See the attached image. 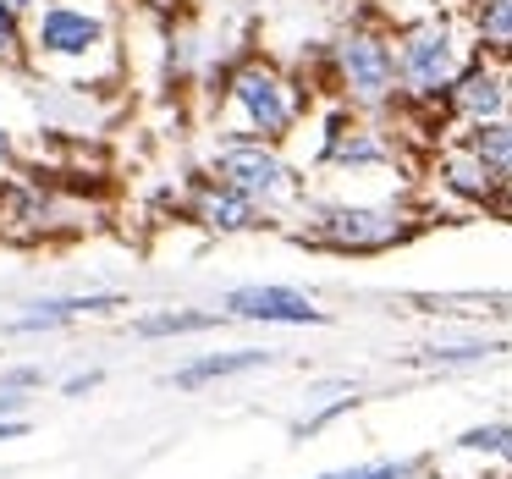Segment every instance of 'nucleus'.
<instances>
[{
	"label": "nucleus",
	"instance_id": "21",
	"mask_svg": "<svg viewBox=\"0 0 512 479\" xmlns=\"http://www.w3.org/2000/svg\"><path fill=\"white\" fill-rule=\"evenodd\" d=\"M100 386V369H89V375H72L67 380V397H83V391H94Z\"/></svg>",
	"mask_w": 512,
	"mask_h": 479
},
{
	"label": "nucleus",
	"instance_id": "18",
	"mask_svg": "<svg viewBox=\"0 0 512 479\" xmlns=\"http://www.w3.org/2000/svg\"><path fill=\"white\" fill-rule=\"evenodd\" d=\"M457 446H468V452H496L501 463H512V424H485V430H468Z\"/></svg>",
	"mask_w": 512,
	"mask_h": 479
},
{
	"label": "nucleus",
	"instance_id": "25",
	"mask_svg": "<svg viewBox=\"0 0 512 479\" xmlns=\"http://www.w3.org/2000/svg\"><path fill=\"white\" fill-rule=\"evenodd\" d=\"M6 6H12V12H23V17H34L39 6H45V0H6Z\"/></svg>",
	"mask_w": 512,
	"mask_h": 479
},
{
	"label": "nucleus",
	"instance_id": "3",
	"mask_svg": "<svg viewBox=\"0 0 512 479\" xmlns=\"http://www.w3.org/2000/svg\"><path fill=\"white\" fill-rule=\"evenodd\" d=\"M397 34V89L408 111H435L446 116V94L468 72V61L479 56L468 12H430L408 17L391 28Z\"/></svg>",
	"mask_w": 512,
	"mask_h": 479
},
{
	"label": "nucleus",
	"instance_id": "20",
	"mask_svg": "<svg viewBox=\"0 0 512 479\" xmlns=\"http://www.w3.org/2000/svg\"><path fill=\"white\" fill-rule=\"evenodd\" d=\"M0 386L28 391V386H39V369H6V375H0Z\"/></svg>",
	"mask_w": 512,
	"mask_h": 479
},
{
	"label": "nucleus",
	"instance_id": "19",
	"mask_svg": "<svg viewBox=\"0 0 512 479\" xmlns=\"http://www.w3.org/2000/svg\"><path fill=\"white\" fill-rule=\"evenodd\" d=\"M364 479H419V463H369Z\"/></svg>",
	"mask_w": 512,
	"mask_h": 479
},
{
	"label": "nucleus",
	"instance_id": "26",
	"mask_svg": "<svg viewBox=\"0 0 512 479\" xmlns=\"http://www.w3.org/2000/svg\"><path fill=\"white\" fill-rule=\"evenodd\" d=\"M325 479H364V468H336V474H325Z\"/></svg>",
	"mask_w": 512,
	"mask_h": 479
},
{
	"label": "nucleus",
	"instance_id": "14",
	"mask_svg": "<svg viewBox=\"0 0 512 479\" xmlns=\"http://www.w3.org/2000/svg\"><path fill=\"white\" fill-rule=\"evenodd\" d=\"M468 28L479 56L512 61V0H468Z\"/></svg>",
	"mask_w": 512,
	"mask_h": 479
},
{
	"label": "nucleus",
	"instance_id": "8",
	"mask_svg": "<svg viewBox=\"0 0 512 479\" xmlns=\"http://www.w3.org/2000/svg\"><path fill=\"white\" fill-rule=\"evenodd\" d=\"M501 116H512V61L474 56L468 72L452 83V94H446V122L485 127V122H501Z\"/></svg>",
	"mask_w": 512,
	"mask_h": 479
},
{
	"label": "nucleus",
	"instance_id": "17",
	"mask_svg": "<svg viewBox=\"0 0 512 479\" xmlns=\"http://www.w3.org/2000/svg\"><path fill=\"white\" fill-rule=\"evenodd\" d=\"M28 67V17L0 0V72Z\"/></svg>",
	"mask_w": 512,
	"mask_h": 479
},
{
	"label": "nucleus",
	"instance_id": "10",
	"mask_svg": "<svg viewBox=\"0 0 512 479\" xmlns=\"http://www.w3.org/2000/svg\"><path fill=\"white\" fill-rule=\"evenodd\" d=\"M226 314H237V320H265V325H320L325 320L292 287H237V292H226Z\"/></svg>",
	"mask_w": 512,
	"mask_h": 479
},
{
	"label": "nucleus",
	"instance_id": "13",
	"mask_svg": "<svg viewBox=\"0 0 512 479\" xmlns=\"http://www.w3.org/2000/svg\"><path fill=\"white\" fill-rule=\"evenodd\" d=\"M270 353H259V347H237V353H210V358H193V364H182L177 375H171V386L177 391H199L210 386V380H226V375H248V369H265Z\"/></svg>",
	"mask_w": 512,
	"mask_h": 479
},
{
	"label": "nucleus",
	"instance_id": "4",
	"mask_svg": "<svg viewBox=\"0 0 512 479\" xmlns=\"http://www.w3.org/2000/svg\"><path fill=\"white\" fill-rule=\"evenodd\" d=\"M309 100H314L309 83L270 56H243V61H232V67H221L226 127H237V133L287 144V138L298 133V122L309 116Z\"/></svg>",
	"mask_w": 512,
	"mask_h": 479
},
{
	"label": "nucleus",
	"instance_id": "1",
	"mask_svg": "<svg viewBox=\"0 0 512 479\" xmlns=\"http://www.w3.org/2000/svg\"><path fill=\"white\" fill-rule=\"evenodd\" d=\"M28 67L61 89H111L122 78V23L111 0H45L28 17Z\"/></svg>",
	"mask_w": 512,
	"mask_h": 479
},
{
	"label": "nucleus",
	"instance_id": "24",
	"mask_svg": "<svg viewBox=\"0 0 512 479\" xmlns=\"http://www.w3.org/2000/svg\"><path fill=\"white\" fill-rule=\"evenodd\" d=\"M12 155H17V138L6 133V127H0V166H6V160H12Z\"/></svg>",
	"mask_w": 512,
	"mask_h": 479
},
{
	"label": "nucleus",
	"instance_id": "9",
	"mask_svg": "<svg viewBox=\"0 0 512 479\" xmlns=\"http://www.w3.org/2000/svg\"><path fill=\"white\" fill-rule=\"evenodd\" d=\"M188 215L204 226V232H221V237H237V232H254L259 221H265V210H259L248 193H237L232 182H221L215 171H204V177H193V193H188Z\"/></svg>",
	"mask_w": 512,
	"mask_h": 479
},
{
	"label": "nucleus",
	"instance_id": "23",
	"mask_svg": "<svg viewBox=\"0 0 512 479\" xmlns=\"http://www.w3.org/2000/svg\"><path fill=\"white\" fill-rule=\"evenodd\" d=\"M28 424L23 419H0V441H17V435H23Z\"/></svg>",
	"mask_w": 512,
	"mask_h": 479
},
{
	"label": "nucleus",
	"instance_id": "15",
	"mask_svg": "<svg viewBox=\"0 0 512 479\" xmlns=\"http://www.w3.org/2000/svg\"><path fill=\"white\" fill-rule=\"evenodd\" d=\"M463 144L485 160V171L501 182V188H512V116L485 122V127H463Z\"/></svg>",
	"mask_w": 512,
	"mask_h": 479
},
{
	"label": "nucleus",
	"instance_id": "11",
	"mask_svg": "<svg viewBox=\"0 0 512 479\" xmlns=\"http://www.w3.org/2000/svg\"><path fill=\"white\" fill-rule=\"evenodd\" d=\"M435 177H441V188L452 193V199H468V204H490L501 193V182L490 177L485 160H479L463 138H457V144H446L441 155H435Z\"/></svg>",
	"mask_w": 512,
	"mask_h": 479
},
{
	"label": "nucleus",
	"instance_id": "16",
	"mask_svg": "<svg viewBox=\"0 0 512 479\" xmlns=\"http://www.w3.org/2000/svg\"><path fill=\"white\" fill-rule=\"evenodd\" d=\"M210 325H221V314H188V309H171V314H144V320L133 325L144 342H155V336H188V331H210Z\"/></svg>",
	"mask_w": 512,
	"mask_h": 479
},
{
	"label": "nucleus",
	"instance_id": "6",
	"mask_svg": "<svg viewBox=\"0 0 512 479\" xmlns=\"http://www.w3.org/2000/svg\"><path fill=\"white\" fill-rule=\"evenodd\" d=\"M413 232V210L391 199L369 204H314L309 210V243L342 248V254H375Z\"/></svg>",
	"mask_w": 512,
	"mask_h": 479
},
{
	"label": "nucleus",
	"instance_id": "5",
	"mask_svg": "<svg viewBox=\"0 0 512 479\" xmlns=\"http://www.w3.org/2000/svg\"><path fill=\"white\" fill-rule=\"evenodd\" d=\"M210 171L221 182H232L237 193H248L259 210H281V204H298L303 199V177L287 166L281 144L254 138V133H237V127H215Z\"/></svg>",
	"mask_w": 512,
	"mask_h": 479
},
{
	"label": "nucleus",
	"instance_id": "2",
	"mask_svg": "<svg viewBox=\"0 0 512 479\" xmlns=\"http://www.w3.org/2000/svg\"><path fill=\"white\" fill-rule=\"evenodd\" d=\"M320 78L347 111L386 116L402 105L397 89V34L380 12H358L320 45Z\"/></svg>",
	"mask_w": 512,
	"mask_h": 479
},
{
	"label": "nucleus",
	"instance_id": "7",
	"mask_svg": "<svg viewBox=\"0 0 512 479\" xmlns=\"http://www.w3.org/2000/svg\"><path fill=\"white\" fill-rule=\"evenodd\" d=\"M314 166L320 171H380V166H397V144L386 138V127H380L375 116L336 105V111L325 116Z\"/></svg>",
	"mask_w": 512,
	"mask_h": 479
},
{
	"label": "nucleus",
	"instance_id": "12",
	"mask_svg": "<svg viewBox=\"0 0 512 479\" xmlns=\"http://www.w3.org/2000/svg\"><path fill=\"white\" fill-rule=\"evenodd\" d=\"M116 292H72V298H45V303H34L28 314H17L12 320V331H61V325H72V320H83V314H105V309H116Z\"/></svg>",
	"mask_w": 512,
	"mask_h": 479
},
{
	"label": "nucleus",
	"instance_id": "22",
	"mask_svg": "<svg viewBox=\"0 0 512 479\" xmlns=\"http://www.w3.org/2000/svg\"><path fill=\"white\" fill-rule=\"evenodd\" d=\"M23 391H12V386H0V419H6V413H17V408H23Z\"/></svg>",
	"mask_w": 512,
	"mask_h": 479
}]
</instances>
